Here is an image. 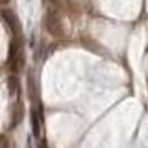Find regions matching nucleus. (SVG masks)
<instances>
[{"mask_svg": "<svg viewBox=\"0 0 148 148\" xmlns=\"http://www.w3.org/2000/svg\"><path fill=\"white\" fill-rule=\"evenodd\" d=\"M45 28L48 30V34L57 37V38H62L65 32H63V25H62L60 18H58V15L55 14V12H47L45 15Z\"/></svg>", "mask_w": 148, "mask_h": 148, "instance_id": "f257e3e1", "label": "nucleus"}, {"mask_svg": "<svg viewBox=\"0 0 148 148\" xmlns=\"http://www.w3.org/2000/svg\"><path fill=\"white\" fill-rule=\"evenodd\" d=\"M8 63H10V68L12 72L18 73L23 70V65H25V57H23V50H22L18 45L15 47V53L10 50V58H8Z\"/></svg>", "mask_w": 148, "mask_h": 148, "instance_id": "f03ea898", "label": "nucleus"}, {"mask_svg": "<svg viewBox=\"0 0 148 148\" xmlns=\"http://www.w3.org/2000/svg\"><path fill=\"white\" fill-rule=\"evenodd\" d=\"M7 88H8V93L12 95V97H18L20 93V80L17 78V77H8L7 78Z\"/></svg>", "mask_w": 148, "mask_h": 148, "instance_id": "7ed1b4c3", "label": "nucleus"}, {"mask_svg": "<svg viewBox=\"0 0 148 148\" xmlns=\"http://www.w3.org/2000/svg\"><path fill=\"white\" fill-rule=\"evenodd\" d=\"M30 118H32V132H34V136L40 138V135H42V127H40L42 120H40V116H38V113H37L35 110H32Z\"/></svg>", "mask_w": 148, "mask_h": 148, "instance_id": "20e7f679", "label": "nucleus"}, {"mask_svg": "<svg viewBox=\"0 0 148 148\" xmlns=\"http://www.w3.org/2000/svg\"><path fill=\"white\" fill-rule=\"evenodd\" d=\"M2 17L5 18V22H7L10 27L14 28V32H18V22H17V15H15L12 10H3V12H2Z\"/></svg>", "mask_w": 148, "mask_h": 148, "instance_id": "39448f33", "label": "nucleus"}, {"mask_svg": "<svg viewBox=\"0 0 148 148\" xmlns=\"http://www.w3.org/2000/svg\"><path fill=\"white\" fill-rule=\"evenodd\" d=\"M22 118H23V105L22 103H17V107H14V113H12V125L10 127L14 128L17 125H20Z\"/></svg>", "mask_w": 148, "mask_h": 148, "instance_id": "423d86ee", "label": "nucleus"}, {"mask_svg": "<svg viewBox=\"0 0 148 148\" xmlns=\"http://www.w3.org/2000/svg\"><path fill=\"white\" fill-rule=\"evenodd\" d=\"M0 148H14L12 141L8 140L5 135H0Z\"/></svg>", "mask_w": 148, "mask_h": 148, "instance_id": "0eeeda50", "label": "nucleus"}, {"mask_svg": "<svg viewBox=\"0 0 148 148\" xmlns=\"http://www.w3.org/2000/svg\"><path fill=\"white\" fill-rule=\"evenodd\" d=\"M38 148H47V141L42 140V141H40V145H38Z\"/></svg>", "mask_w": 148, "mask_h": 148, "instance_id": "6e6552de", "label": "nucleus"}, {"mask_svg": "<svg viewBox=\"0 0 148 148\" xmlns=\"http://www.w3.org/2000/svg\"><path fill=\"white\" fill-rule=\"evenodd\" d=\"M10 0H0V5H7Z\"/></svg>", "mask_w": 148, "mask_h": 148, "instance_id": "1a4fd4ad", "label": "nucleus"}]
</instances>
